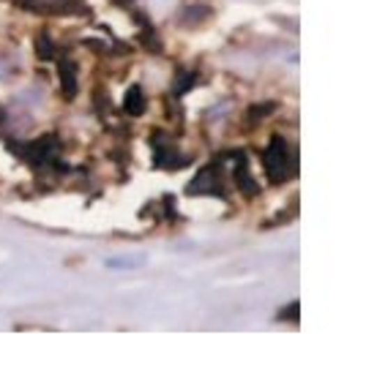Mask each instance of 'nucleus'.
<instances>
[{
  "instance_id": "obj_6",
  "label": "nucleus",
  "mask_w": 366,
  "mask_h": 387,
  "mask_svg": "<svg viewBox=\"0 0 366 387\" xmlns=\"http://www.w3.org/2000/svg\"><path fill=\"white\" fill-rule=\"evenodd\" d=\"M145 259L142 257H123V259H107V267H139Z\"/></svg>"
},
{
  "instance_id": "obj_4",
  "label": "nucleus",
  "mask_w": 366,
  "mask_h": 387,
  "mask_svg": "<svg viewBox=\"0 0 366 387\" xmlns=\"http://www.w3.org/2000/svg\"><path fill=\"white\" fill-rule=\"evenodd\" d=\"M61 79H63V90L66 96H77V71H74V63L71 61H63L61 63Z\"/></svg>"
},
{
  "instance_id": "obj_2",
  "label": "nucleus",
  "mask_w": 366,
  "mask_h": 387,
  "mask_svg": "<svg viewBox=\"0 0 366 387\" xmlns=\"http://www.w3.org/2000/svg\"><path fill=\"white\" fill-rule=\"evenodd\" d=\"M52 153H55V136H41V139H36L33 145H28V148H22V156L28 159L31 164H44L52 159Z\"/></svg>"
},
{
  "instance_id": "obj_5",
  "label": "nucleus",
  "mask_w": 366,
  "mask_h": 387,
  "mask_svg": "<svg viewBox=\"0 0 366 387\" xmlns=\"http://www.w3.org/2000/svg\"><path fill=\"white\" fill-rule=\"evenodd\" d=\"M195 82H197V74H181V77H178V85L172 88V90H175V96H183V93H186Z\"/></svg>"
},
{
  "instance_id": "obj_1",
  "label": "nucleus",
  "mask_w": 366,
  "mask_h": 387,
  "mask_svg": "<svg viewBox=\"0 0 366 387\" xmlns=\"http://www.w3.org/2000/svg\"><path fill=\"white\" fill-rule=\"evenodd\" d=\"M263 161H266V172L270 180H284V177H290V172H293L290 148H287V142H284L282 136H276V139L268 145L266 153H263Z\"/></svg>"
},
{
  "instance_id": "obj_7",
  "label": "nucleus",
  "mask_w": 366,
  "mask_h": 387,
  "mask_svg": "<svg viewBox=\"0 0 366 387\" xmlns=\"http://www.w3.org/2000/svg\"><path fill=\"white\" fill-rule=\"evenodd\" d=\"M52 52H55L52 38H49V35H41V38H38V58H41V61H49Z\"/></svg>"
},
{
  "instance_id": "obj_3",
  "label": "nucleus",
  "mask_w": 366,
  "mask_h": 387,
  "mask_svg": "<svg viewBox=\"0 0 366 387\" xmlns=\"http://www.w3.org/2000/svg\"><path fill=\"white\" fill-rule=\"evenodd\" d=\"M123 109L132 115V118H139L142 112H145V98H142V90L134 85L126 90V101H123Z\"/></svg>"
}]
</instances>
